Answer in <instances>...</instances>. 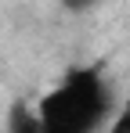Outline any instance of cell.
<instances>
[{
	"instance_id": "3",
	"label": "cell",
	"mask_w": 130,
	"mask_h": 133,
	"mask_svg": "<svg viewBox=\"0 0 130 133\" xmlns=\"http://www.w3.org/2000/svg\"><path fill=\"white\" fill-rule=\"evenodd\" d=\"M101 133H130V104L119 111V115H116V119H112V122H108Z\"/></svg>"
},
{
	"instance_id": "1",
	"label": "cell",
	"mask_w": 130,
	"mask_h": 133,
	"mask_svg": "<svg viewBox=\"0 0 130 133\" xmlns=\"http://www.w3.org/2000/svg\"><path fill=\"white\" fill-rule=\"evenodd\" d=\"M105 111H108V90L94 68L69 72L36 104L40 133H94L101 126Z\"/></svg>"
},
{
	"instance_id": "4",
	"label": "cell",
	"mask_w": 130,
	"mask_h": 133,
	"mask_svg": "<svg viewBox=\"0 0 130 133\" xmlns=\"http://www.w3.org/2000/svg\"><path fill=\"white\" fill-rule=\"evenodd\" d=\"M62 4L69 7V11H87V7H94L98 0H62Z\"/></svg>"
},
{
	"instance_id": "2",
	"label": "cell",
	"mask_w": 130,
	"mask_h": 133,
	"mask_svg": "<svg viewBox=\"0 0 130 133\" xmlns=\"http://www.w3.org/2000/svg\"><path fill=\"white\" fill-rule=\"evenodd\" d=\"M7 133H40V115L36 108H29V104H15L11 115H7Z\"/></svg>"
}]
</instances>
